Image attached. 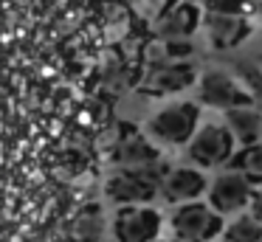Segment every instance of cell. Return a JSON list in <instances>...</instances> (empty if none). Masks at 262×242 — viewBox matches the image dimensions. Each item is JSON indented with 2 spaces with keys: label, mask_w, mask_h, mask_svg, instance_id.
<instances>
[{
  "label": "cell",
  "mask_w": 262,
  "mask_h": 242,
  "mask_svg": "<svg viewBox=\"0 0 262 242\" xmlns=\"http://www.w3.org/2000/svg\"><path fill=\"white\" fill-rule=\"evenodd\" d=\"M200 121H203V110L198 101H169L147 118L144 135L152 144L186 146Z\"/></svg>",
  "instance_id": "6da1fadb"
},
{
  "label": "cell",
  "mask_w": 262,
  "mask_h": 242,
  "mask_svg": "<svg viewBox=\"0 0 262 242\" xmlns=\"http://www.w3.org/2000/svg\"><path fill=\"white\" fill-rule=\"evenodd\" d=\"M183 149H186L189 166L206 172V169L228 166L231 155L237 152V144H234L228 127L223 124V118H206V121L198 124L194 135L189 138V144Z\"/></svg>",
  "instance_id": "7a4b0ae2"
},
{
  "label": "cell",
  "mask_w": 262,
  "mask_h": 242,
  "mask_svg": "<svg viewBox=\"0 0 262 242\" xmlns=\"http://www.w3.org/2000/svg\"><path fill=\"white\" fill-rule=\"evenodd\" d=\"M194 101L200 107H211V110H231L239 104H251L248 93H245L243 82L231 68H206L194 79Z\"/></svg>",
  "instance_id": "3957f363"
},
{
  "label": "cell",
  "mask_w": 262,
  "mask_h": 242,
  "mask_svg": "<svg viewBox=\"0 0 262 242\" xmlns=\"http://www.w3.org/2000/svg\"><path fill=\"white\" fill-rule=\"evenodd\" d=\"M169 228L178 242H214L223 236L226 219L203 200L181 203L169 217Z\"/></svg>",
  "instance_id": "277c9868"
},
{
  "label": "cell",
  "mask_w": 262,
  "mask_h": 242,
  "mask_svg": "<svg viewBox=\"0 0 262 242\" xmlns=\"http://www.w3.org/2000/svg\"><path fill=\"white\" fill-rule=\"evenodd\" d=\"M254 189L256 186L245 174H239L237 169L226 166L209 180V189H206L209 200L206 203L226 219V217H234V214H243L248 208V200L254 194Z\"/></svg>",
  "instance_id": "5b68a950"
},
{
  "label": "cell",
  "mask_w": 262,
  "mask_h": 242,
  "mask_svg": "<svg viewBox=\"0 0 262 242\" xmlns=\"http://www.w3.org/2000/svg\"><path fill=\"white\" fill-rule=\"evenodd\" d=\"M164 228V217L152 206H119L113 219L116 242H152Z\"/></svg>",
  "instance_id": "8992f818"
},
{
  "label": "cell",
  "mask_w": 262,
  "mask_h": 242,
  "mask_svg": "<svg viewBox=\"0 0 262 242\" xmlns=\"http://www.w3.org/2000/svg\"><path fill=\"white\" fill-rule=\"evenodd\" d=\"M206 189H209V178H206V172H200L194 166H169L164 180L158 183V194L172 206L200 200L206 194Z\"/></svg>",
  "instance_id": "52a82bcc"
},
{
  "label": "cell",
  "mask_w": 262,
  "mask_h": 242,
  "mask_svg": "<svg viewBox=\"0 0 262 242\" xmlns=\"http://www.w3.org/2000/svg\"><path fill=\"white\" fill-rule=\"evenodd\" d=\"M194 79H198V68L192 62H164V65H152L141 90L158 93V96L181 93L186 87H194Z\"/></svg>",
  "instance_id": "ba28073f"
},
{
  "label": "cell",
  "mask_w": 262,
  "mask_h": 242,
  "mask_svg": "<svg viewBox=\"0 0 262 242\" xmlns=\"http://www.w3.org/2000/svg\"><path fill=\"white\" fill-rule=\"evenodd\" d=\"M206 34L217 51H231L243 45L251 34V20L245 14H206Z\"/></svg>",
  "instance_id": "9c48e42d"
},
{
  "label": "cell",
  "mask_w": 262,
  "mask_h": 242,
  "mask_svg": "<svg viewBox=\"0 0 262 242\" xmlns=\"http://www.w3.org/2000/svg\"><path fill=\"white\" fill-rule=\"evenodd\" d=\"M104 194L119 206H149L158 197V189L149 183H144L141 178H136L133 172H116L113 178H107L104 183Z\"/></svg>",
  "instance_id": "30bf717a"
},
{
  "label": "cell",
  "mask_w": 262,
  "mask_h": 242,
  "mask_svg": "<svg viewBox=\"0 0 262 242\" xmlns=\"http://www.w3.org/2000/svg\"><path fill=\"white\" fill-rule=\"evenodd\" d=\"M223 124L228 127L237 146H248L262 141V110L254 104H239L226 110L223 113Z\"/></svg>",
  "instance_id": "8fae6325"
},
{
  "label": "cell",
  "mask_w": 262,
  "mask_h": 242,
  "mask_svg": "<svg viewBox=\"0 0 262 242\" xmlns=\"http://www.w3.org/2000/svg\"><path fill=\"white\" fill-rule=\"evenodd\" d=\"M113 161H116V166L130 172V169H141V166H147V163L161 161V149L147 138V135L133 133V135H127V138H121V144L116 146Z\"/></svg>",
  "instance_id": "7c38bea8"
},
{
  "label": "cell",
  "mask_w": 262,
  "mask_h": 242,
  "mask_svg": "<svg viewBox=\"0 0 262 242\" xmlns=\"http://www.w3.org/2000/svg\"><path fill=\"white\" fill-rule=\"evenodd\" d=\"M198 28V9L189 3L178 6V9H172L169 14L164 17V23H161V37L164 39H186L189 34Z\"/></svg>",
  "instance_id": "4fadbf2b"
},
{
  "label": "cell",
  "mask_w": 262,
  "mask_h": 242,
  "mask_svg": "<svg viewBox=\"0 0 262 242\" xmlns=\"http://www.w3.org/2000/svg\"><path fill=\"white\" fill-rule=\"evenodd\" d=\"M228 166L237 169L239 174H245L254 186H262V141L259 144H248V146H237Z\"/></svg>",
  "instance_id": "5bb4252c"
},
{
  "label": "cell",
  "mask_w": 262,
  "mask_h": 242,
  "mask_svg": "<svg viewBox=\"0 0 262 242\" xmlns=\"http://www.w3.org/2000/svg\"><path fill=\"white\" fill-rule=\"evenodd\" d=\"M231 71L237 73V79L243 82L251 104L262 110V62L259 59H239L231 65Z\"/></svg>",
  "instance_id": "9a60e30c"
},
{
  "label": "cell",
  "mask_w": 262,
  "mask_h": 242,
  "mask_svg": "<svg viewBox=\"0 0 262 242\" xmlns=\"http://www.w3.org/2000/svg\"><path fill=\"white\" fill-rule=\"evenodd\" d=\"M259 239H262V225L248 211L234 214V219L226 223V228H223V242H259Z\"/></svg>",
  "instance_id": "2e32d148"
},
{
  "label": "cell",
  "mask_w": 262,
  "mask_h": 242,
  "mask_svg": "<svg viewBox=\"0 0 262 242\" xmlns=\"http://www.w3.org/2000/svg\"><path fill=\"white\" fill-rule=\"evenodd\" d=\"M104 234V217L99 214V208H85L79 214V219L74 223V236L79 242H99Z\"/></svg>",
  "instance_id": "e0dca14e"
},
{
  "label": "cell",
  "mask_w": 262,
  "mask_h": 242,
  "mask_svg": "<svg viewBox=\"0 0 262 242\" xmlns=\"http://www.w3.org/2000/svg\"><path fill=\"white\" fill-rule=\"evenodd\" d=\"M206 9L211 14H245L248 17L245 0H206Z\"/></svg>",
  "instance_id": "ac0fdd59"
},
{
  "label": "cell",
  "mask_w": 262,
  "mask_h": 242,
  "mask_svg": "<svg viewBox=\"0 0 262 242\" xmlns=\"http://www.w3.org/2000/svg\"><path fill=\"white\" fill-rule=\"evenodd\" d=\"M245 211H248L251 217H254L256 223L262 225V186H256V189H254V194H251L248 208H245Z\"/></svg>",
  "instance_id": "d6986e66"
},
{
  "label": "cell",
  "mask_w": 262,
  "mask_h": 242,
  "mask_svg": "<svg viewBox=\"0 0 262 242\" xmlns=\"http://www.w3.org/2000/svg\"><path fill=\"white\" fill-rule=\"evenodd\" d=\"M245 9H248V14L251 11H259L262 14V0H245Z\"/></svg>",
  "instance_id": "ffe728a7"
},
{
  "label": "cell",
  "mask_w": 262,
  "mask_h": 242,
  "mask_svg": "<svg viewBox=\"0 0 262 242\" xmlns=\"http://www.w3.org/2000/svg\"><path fill=\"white\" fill-rule=\"evenodd\" d=\"M259 31H262V14H259Z\"/></svg>",
  "instance_id": "44dd1931"
},
{
  "label": "cell",
  "mask_w": 262,
  "mask_h": 242,
  "mask_svg": "<svg viewBox=\"0 0 262 242\" xmlns=\"http://www.w3.org/2000/svg\"><path fill=\"white\" fill-rule=\"evenodd\" d=\"M152 242H161V239H152Z\"/></svg>",
  "instance_id": "7402d4cb"
},
{
  "label": "cell",
  "mask_w": 262,
  "mask_h": 242,
  "mask_svg": "<svg viewBox=\"0 0 262 242\" xmlns=\"http://www.w3.org/2000/svg\"><path fill=\"white\" fill-rule=\"evenodd\" d=\"M259 62H262V54H259Z\"/></svg>",
  "instance_id": "603a6c76"
},
{
  "label": "cell",
  "mask_w": 262,
  "mask_h": 242,
  "mask_svg": "<svg viewBox=\"0 0 262 242\" xmlns=\"http://www.w3.org/2000/svg\"><path fill=\"white\" fill-rule=\"evenodd\" d=\"M259 242H262V239H259Z\"/></svg>",
  "instance_id": "cb8c5ba5"
}]
</instances>
